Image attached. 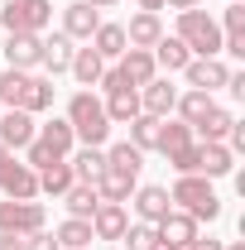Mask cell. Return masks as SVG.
Returning <instances> with one entry per match:
<instances>
[{
	"instance_id": "cell-47",
	"label": "cell",
	"mask_w": 245,
	"mask_h": 250,
	"mask_svg": "<svg viewBox=\"0 0 245 250\" xmlns=\"http://www.w3.org/2000/svg\"><path fill=\"white\" fill-rule=\"evenodd\" d=\"M5 154H10V149H5V145H0V159H5Z\"/></svg>"
},
{
	"instance_id": "cell-2",
	"label": "cell",
	"mask_w": 245,
	"mask_h": 250,
	"mask_svg": "<svg viewBox=\"0 0 245 250\" xmlns=\"http://www.w3.org/2000/svg\"><path fill=\"white\" fill-rule=\"evenodd\" d=\"M168 197H173L178 212H187L192 221H216L221 217V197H216L212 178H202V173H178V183L168 188Z\"/></svg>"
},
{
	"instance_id": "cell-3",
	"label": "cell",
	"mask_w": 245,
	"mask_h": 250,
	"mask_svg": "<svg viewBox=\"0 0 245 250\" xmlns=\"http://www.w3.org/2000/svg\"><path fill=\"white\" fill-rule=\"evenodd\" d=\"M178 39L187 43L192 58H221V24H216L202 5L178 15Z\"/></svg>"
},
{
	"instance_id": "cell-41",
	"label": "cell",
	"mask_w": 245,
	"mask_h": 250,
	"mask_svg": "<svg viewBox=\"0 0 245 250\" xmlns=\"http://www.w3.org/2000/svg\"><path fill=\"white\" fill-rule=\"evenodd\" d=\"M221 246H226V241H212V236H192L183 250H221Z\"/></svg>"
},
{
	"instance_id": "cell-24",
	"label": "cell",
	"mask_w": 245,
	"mask_h": 250,
	"mask_svg": "<svg viewBox=\"0 0 245 250\" xmlns=\"http://www.w3.org/2000/svg\"><path fill=\"white\" fill-rule=\"evenodd\" d=\"M82 87H96L101 82V72H106V58L96 53V48H72V67H67Z\"/></svg>"
},
{
	"instance_id": "cell-45",
	"label": "cell",
	"mask_w": 245,
	"mask_h": 250,
	"mask_svg": "<svg viewBox=\"0 0 245 250\" xmlns=\"http://www.w3.org/2000/svg\"><path fill=\"white\" fill-rule=\"evenodd\" d=\"M92 10H111V5H121V0H87Z\"/></svg>"
},
{
	"instance_id": "cell-32",
	"label": "cell",
	"mask_w": 245,
	"mask_h": 250,
	"mask_svg": "<svg viewBox=\"0 0 245 250\" xmlns=\"http://www.w3.org/2000/svg\"><path fill=\"white\" fill-rule=\"evenodd\" d=\"M53 241H58L62 250H87V246H92V221L67 217V221L58 226V231H53Z\"/></svg>"
},
{
	"instance_id": "cell-23",
	"label": "cell",
	"mask_w": 245,
	"mask_h": 250,
	"mask_svg": "<svg viewBox=\"0 0 245 250\" xmlns=\"http://www.w3.org/2000/svg\"><path fill=\"white\" fill-rule=\"evenodd\" d=\"M231 111L226 106H212L207 116H202V125H192V135H202V145H226V135H231Z\"/></svg>"
},
{
	"instance_id": "cell-48",
	"label": "cell",
	"mask_w": 245,
	"mask_h": 250,
	"mask_svg": "<svg viewBox=\"0 0 245 250\" xmlns=\"http://www.w3.org/2000/svg\"><path fill=\"white\" fill-rule=\"evenodd\" d=\"M163 250H173V246H163Z\"/></svg>"
},
{
	"instance_id": "cell-36",
	"label": "cell",
	"mask_w": 245,
	"mask_h": 250,
	"mask_svg": "<svg viewBox=\"0 0 245 250\" xmlns=\"http://www.w3.org/2000/svg\"><path fill=\"white\" fill-rule=\"evenodd\" d=\"M130 250H163V241H159V231H154L149 221H135V226H125V236H121Z\"/></svg>"
},
{
	"instance_id": "cell-1",
	"label": "cell",
	"mask_w": 245,
	"mask_h": 250,
	"mask_svg": "<svg viewBox=\"0 0 245 250\" xmlns=\"http://www.w3.org/2000/svg\"><path fill=\"white\" fill-rule=\"evenodd\" d=\"M67 125H72V135H77L87 149H101V145L111 140V116H106L101 96H92V92H77L67 101Z\"/></svg>"
},
{
	"instance_id": "cell-34",
	"label": "cell",
	"mask_w": 245,
	"mask_h": 250,
	"mask_svg": "<svg viewBox=\"0 0 245 250\" xmlns=\"http://www.w3.org/2000/svg\"><path fill=\"white\" fill-rule=\"evenodd\" d=\"M53 77H29V92H24V106L20 111H29V116H39V111H48L53 106Z\"/></svg>"
},
{
	"instance_id": "cell-11",
	"label": "cell",
	"mask_w": 245,
	"mask_h": 250,
	"mask_svg": "<svg viewBox=\"0 0 245 250\" xmlns=\"http://www.w3.org/2000/svg\"><path fill=\"white\" fill-rule=\"evenodd\" d=\"M34 135H39V125H34L29 111H15V106L0 111V145H5V149H24Z\"/></svg>"
},
{
	"instance_id": "cell-5",
	"label": "cell",
	"mask_w": 245,
	"mask_h": 250,
	"mask_svg": "<svg viewBox=\"0 0 245 250\" xmlns=\"http://www.w3.org/2000/svg\"><path fill=\"white\" fill-rule=\"evenodd\" d=\"M43 226H48L43 202H34V197H5L0 202V231L5 236H29V231H43Z\"/></svg>"
},
{
	"instance_id": "cell-37",
	"label": "cell",
	"mask_w": 245,
	"mask_h": 250,
	"mask_svg": "<svg viewBox=\"0 0 245 250\" xmlns=\"http://www.w3.org/2000/svg\"><path fill=\"white\" fill-rule=\"evenodd\" d=\"M53 159H62V154H53V149H48V145H43V140H39V135H34L29 145H24V164H29L34 173H39V168H48V164H53Z\"/></svg>"
},
{
	"instance_id": "cell-28",
	"label": "cell",
	"mask_w": 245,
	"mask_h": 250,
	"mask_svg": "<svg viewBox=\"0 0 245 250\" xmlns=\"http://www.w3.org/2000/svg\"><path fill=\"white\" fill-rule=\"evenodd\" d=\"M187 145H197V135H192V125L187 121H163V130H159V154H178V149H187Z\"/></svg>"
},
{
	"instance_id": "cell-13",
	"label": "cell",
	"mask_w": 245,
	"mask_h": 250,
	"mask_svg": "<svg viewBox=\"0 0 245 250\" xmlns=\"http://www.w3.org/2000/svg\"><path fill=\"white\" fill-rule=\"evenodd\" d=\"M116 67H121V77L130 82V87H144V82H154V77H159V67H154V53H149V48H125Z\"/></svg>"
},
{
	"instance_id": "cell-10",
	"label": "cell",
	"mask_w": 245,
	"mask_h": 250,
	"mask_svg": "<svg viewBox=\"0 0 245 250\" xmlns=\"http://www.w3.org/2000/svg\"><path fill=\"white\" fill-rule=\"evenodd\" d=\"M125 226H130L125 202H101V207L92 212V241H121Z\"/></svg>"
},
{
	"instance_id": "cell-15",
	"label": "cell",
	"mask_w": 245,
	"mask_h": 250,
	"mask_svg": "<svg viewBox=\"0 0 245 250\" xmlns=\"http://www.w3.org/2000/svg\"><path fill=\"white\" fill-rule=\"evenodd\" d=\"M159 39H163V20L149 15V10H140V15L125 24V43H130V48H154Z\"/></svg>"
},
{
	"instance_id": "cell-29",
	"label": "cell",
	"mask_w": 245,
	"mask_h": 250,
	"mask_svg": "<svg viewBox=\"0 0 245 250\" xmlns=\"http://www.w3.org/2000/svg\"><path fill=\"white\" fill-rule=\"evenodd\" d=\"M159 130H163V121H159V116H144V111H140V116L130 121V145H135L140 154H149V149H159Z\"/></svg>"
},
{
	"instance_id": "cell-9",
	"label": "cell",
	"mask_w": 245,
	"mask_h": 250,
	"mask_svg": "<svg viewBox=\"0 0 245 250\" xmlns=\"http://www.w3.org/2000/svg\"><path fill=\"white\" fill-rule=\"evenodd\" d=\"M43 58V34H10L5 39V62L20 67V72H34Z\"/></svg>"
},
{
	"instance_id": "cell-7",
	"label": "cell",
	"mask_w": 245,
	"mask_h": 250,
	"mask_svg": "<svg viewBox=\"0 0 245 250\" xmlns=\"http://www.w3.org/2000/svg\"><path fill=\"white\" fill-rule=\"evenodd\" d=\"M183 77H187V87H192V92H221V87H226V77H231V67H226L221 58H187Z\"/></svg>"
},
{
	"instance_id": "cell-17",
	"label": "cell",
	"mask_w": 245,
	"mask_h": 250,
	"mask_svg": "<svg viewBox=\"0 0 245 250\" xmlns=\"http://www.w3.org/2000/svg\"><path fill=\"white\" fill-rule=\"evenodd\" d=\"M173 207V197H168V188H159V183H144V188H135V212H140V221H159L163 212Z\"/></svg>"
},
{
	"instance_id": "cell-4",
	"label": "cell",
	"mask_w": 245,
	"mask_h": 250,
	"mask_svg": "<svg viewBox=\"0 0 245 250\" xmlns=\"http://www.w3.org/2000/svg\"><path fill=\"white\" fill-rule=\"evenodd\" d=\"M53 20V0H5L0 24L10 34H43Z\"/></svg>"
},
{
	"instance_id": "cell-27",
	"label": "cell",
	"mask_w": 245,
	"mask_h": 250,
	"mask_svg": "<svg viewBox=\"0 0 245 250\" xmlns=\"http://www.w3.org/2000/svg\"><path fill=\"white\" fill-rule=\"evenodd\" d=\"M72 183L77 178H72V164L67 159H53L48 168H39V192H48V197H62Z\"/></svg>"
},
{
	"instance_id": "cell-12",
	"label": "cell",
	"mask_w": 245,
	"mask_h": 250,
	"mask_svg": "<svg viewBox=\"0 0 245 250\" xmlns=\"http://www.w3.org/2000/svg\"><path fill=\"white\" fill-rule=\"evenodd\" d=\"M154 231H159V241L163 246H173V250H183L192 236H197V221L187 217V212H178V207H168L163 217L154 221Z\"/></svg>"
},
{
	"instance_id": "cell-22",
	"label": "cell",
	"mask_w": 245,
	"mask_h": 250,
	"mask_svg": "<svg viewBox=\"0 0 245 250\" xmlns=\"http://www.w3.org/2000/svg\"><path fill=\"white\" fill-rule=\"evenodd\" d=\"M62 202H67V217L92 221V212L101 207V192H96V183H72L67 192H62Z\"/></svg>"
},
{
	"instance_id": "cell-14",
	"label": "cell",
	"mask_w": 245,
	"mask_h": 250,
	"mask_svg": "<svg viewBox=\"0 0 245 250\" xmlns=\"http://www.w3.org/2000/svg\"><path fill=\"white\" fill-rule=\"evenodd\" d=\"M96 24H101V10H92L87 0H72V5L62 10V34H67V39H92Z\"/></svg>"
},
{
	"instance_id": "cell-21",
	"label": "cell",
	"mask_w": 245,
	"mask_h": 250,
	"mask_svg": "<svg viewBox=\"0 0 245 250\" xmlns=\"http://www.w3.org/2000/svg\"><path fill=\"white\" fill-rule=\"evenodd\" d=\"M39 140H43V145H48L53 154H62V159L77 149V135H72L67 116H53V121H43V125H39Z\"/></svg>"
},
{
	"instance_id": "cell-18",
	"label": "cell",
	"mask_w": 245,
	"mask_h": 250,
	"mask_svg": "<svg viewBox=\"0 0 245 250\" xmlns=\"http://www.w3.org/2000/svg\"><path fill=\"white\" fill-rule=\"evenodd\" d=\"M106 116H111V125H130L135 116H140V87H116V92H106Z\"/></svg>"
},
{
	"instance_id": "cell-8",
	"label": "cell",
	"mask_w": 245,
	"mask_h": 250,
	"mask_svg": "<svg viewBox=\"0 0 245 250\" xmlns=\"http://www.w3.org/2000/svg\"><path fill=\"white\" fill-rule=\"evenodd\" d=\"M173 106H178V87H173L168 77H154V82L140 87V111H144V116L168 121V116H173Z\"/></svg>"
},
{
	"instance_id": "cell-42",
	"label": "cell",
	"mask_w": 245,
	"mask_h": 250,
	"mask_svg": "<svg viewBox=\"0 0 245 250\" xmlns=\"http://www.w3.org/2000/svg\"><path fill=\"white\" fill-rule=\"evenodd\" d=\"M0 250H24V236H5L0 231Z\"/></svg>"
},
{
	"instance_id": "cell-35",
	"label": "cell",
	"mask_w": 245,
	"mask_h": 250,
	"mask_svg": "<svg viewBox=\"0 0 245 250\" xmlns=\"http://www.w3.org/2000/svg\"><path fill=\"white\" fill-rule=\"evenodd\" d=\"M106 164H111V168H125V173H140V168H144V154H140L130 140H121V145L106 149Z\"/></svg>"
},
{
	"instance_id": "cell-33",
	"label": "cell",
	"mask_w": 245,
	"mask_h": 250,
	"mask_svg": "<svg viewBox=\"0 0 245 250\" xmlns=\"http://www.w3.org/2000/svg\"><path fill=\"white\" fill-rule=\"evenodd\" d=\"M29 77L34 72H20V67H10V72H0V101H5V111L15 106H24V92H29Z\"/></svg>"
},
{
	"instance_id": "cell-25",
	"label": "cell",
	"mask_w": 245,
	"mask_h": 250,
	"mask_svg": "<svg viewBox=\"0 0 245 250\" xmlns=\"http://www.w3.org/2000/svg\"><path fill=\"white\" fill-rule=\"evenodd\" d=\"M87 43H92V48H96V53H101L106 62H111V58H121L125 48H130V43H125V24H106V20L96 24V34L87 39Z\"/></svg>"
},
{
	"instance_id": "cell-6",
	"label": "cell",
	"mask_w": 245,
	"mask_h": 250,
	"mask_svg": "<svg viewBox=\"0 0 245 250\" xmlns=\"http://www.w3.org/2000/svg\"><path fill=\"white\" fill-rule=\"evenodd\" d=\"M0 192L5 197H39V173H34L24 159L5 154L0 159Z\"/></svg>"
},
{
	"instance_id": "cell-46",
	"label": "cell",
	"mask_w": 245,
	"mask_h": 250,
	"mask_svg": "<svg viewBox=\"0 0 245 250\" xmlns=\"http://www.w3.org/2000/svg\"><path fill=\"white\" fill-rule=\"evenodd\" d=\"M221 250H245V246H241V241H226V246H221Z\"/></svg>"
},
{
	"instance_id": "cell-40",
	"label": "cell",
	"mask_w": 245,
	"mask_h": 250,
	"mask_svg": "<svg viewBox=\"0 0 245 250\" xmlns=\"http://www.w3.org/2000/svg\"><path fill=\"white\" fill-rule=\"evenodd\" d=\"M24 250H62V246L53 241V231H29L24 236Z\"/></svg>"
},
{
	"instance_id": "cell-30",
	"label": "cell",
	"mask_w": 245,
	"mask_h": 250,
	"mask_svg": "<svg viewBox=\"0 0 245 250\" xmlns=\"http://www.w3.org/2000/svg\"><path fill=\"white\" fill-rule=\"evenodd\" d=\"M67 164H72V178H77V183H96L101 168H106V149H87V145H82Z\"/></svg>"
},
{
	"instance_id": "cell-20",
	"label": "cell",
	"mask_w": 245,
	"mask_h": 250,
	"mask_svg": "<svg viewBox=\"0 0 245 250\" xmlns=\"http://www.w3.org/2000/svg\"><path fill=\"white\" fill-rule=\"evenodd\" d=\"M149 53H154V67H163V72H183V67H187V58H192V53H187V43L178 39V34H173V39L163 34V39L154 43Z\"/></svg>"
},
{
	"instance_id": "cell-26",
	"label": "cell",
	"mask_w": 245,
	"mask_h": 250,
	"mask_svg": "<svg viewBox=\"0 0 245 250\" xmlns=\"http://www.w3.org/2000/svg\"><path fill=\"white\" fill-rule=\"evenodd\" d=\"M39 67H48L53 77H58V72H67V67H72V39H67V34L43 39V58H39Z\"/></svg>"
},
{
	"instance_id": "cell-39",
	"label": "cell",
	"mask_w": 245,
	"mask_h": 250,
	"mask_svg": "<svg viewBox=\"0 0 245 250\" xmlns=\"http://www.w3.org/2000/svg\"><path fill=\"white\" fill-rule=\"evenodd\" d=\"M168 164H173L178 173H197V145H187V149H178V154H168Z\"/></svg>"
},
{
	"instance_id": "cell-43",
	"label": "cell",
	"mask_w": 245,
	"mask_h": 250,
	"mask_svg": "<svg viewBox=\"0 0 245 250\" xmlns=\"http://www.w3.org/2000/svg\"><path fill=\"white\" fill-rule=\"evenodd\" d=\"M163 5H173V10H178V15H183V10H197V5H202V0H163Z\"/></svg>"
},
{
	"instance_id": "cell-16",
	"label": "cell",
	"mask_w": 245,
	"mask_h": 250,
	"mask_svg": "<svg viewBox=\"0 0 245 250\" xmlns=\"http://www.w3.org/2000/svg\"><path fill=\"white\" fill-rule=\"evenodd\" d=\"M135 178L140 173H125V168H101V178H96V192H101V202H130V192H135Z\"/></svg>"
},
{
	"instance_id": "cell-19",
	"label": "cell",
	"mask_w": 245,
	"mask_h": 250,
	"mask_svg": "<svg viewBox=\"0 0 245 250\" xmlns=\"http://www.w3.org/2000/svg\"><path fill=\"white\" fill-rule=\"evenodd\" d=\"M236 168V154L226 145H197V173L202 178H226Z\"/></svg>"
},
{
	"instance_id": "cell-31",
	"label": "cell",
	"mask_w": 245,
	"mask_h": 250,
	"mask_svg": "<svg viewBox=\"0 0 245 250\" xmlns=\"http://www.w3.org/2000/svg\"><path fill=\"white\" fill-rule=\"evenodd\" d=\"M212 106H216V101H212V92H192V87H187V92H178V106H173V111H178V121L202 125V116H207Z\"/></svg>"
},
{
	"instance_id": "cell-38",
	"label": "cell",
	"mask_w": 245,
	"mask_h": 250,
	"mask_svg": "<svg viewBox=\"0 0 245 250\" xmlns=\"http://www.w3.org/2000/svg\"><path fill=\"white\" fill-rule=\"evenodd\" d=\"M216 24H221V34H245V5H241V0H231L226 15H221Z\"/></svg>"
},
{
	"instance_id": "cell-44",
	"label": "cell",
	"mask_w": 245,
	"mask_h": 250,
	"mask_svg": "<svg viewBox=\"0 0 245 250\" xmlns=\"http://www.w3.org/2000/svg\"><path fill=\"white\" fill-rule=\"evenodd\" d=\"M140 10H149V15H159V10H163V0H140Z\"/></svg>"
}]
</instances>
